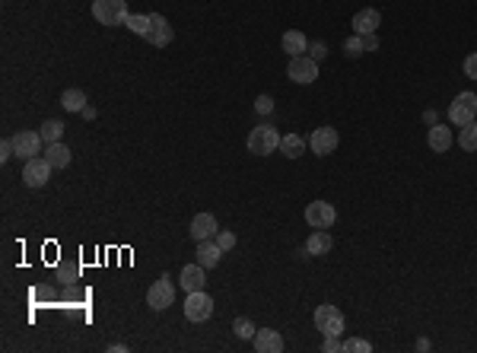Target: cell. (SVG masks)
<instances>
[{
  "label": "cell",
  "mask_w": 477,
  "mask_h": 353,
  "mask_svg": "<svg viewBox=\"0 0 477 353\" xmlns=\"http://www.w3.org/2000/svg\"><path fill=\"white\" fill-rule=\"evenodd\" d=\"M280 45H283V51H287L289 57H299V55H305V51H309V39H305L299 29H287V32H283Z\"/></svg>",
  "instance_id": "cell-18"
},
{
  "label": "cell",
  "mask_w": 477,
  "mask_h": 353,
  "mask_svg": "<svg viewBox=\"0 0 477 353\" xmlns=\"http://www.w3.org/2000/svg\"><path fill=\"white\" fill-rule=\"evenodd\" d=\"M426 143H430L433 153H446L452 147V131L446 125H430V134H426Z\"/></svg>",
  "instance_id": "cell-20"
},
{
  "label": "cell",
  "mask_w": 477,
  "mask_h": 353,
  "mask_svg": "<svg viewBox=\"0 0 477 353\" xmlns=\"http://www.w3.org/2000/svg\"><path fill=\"white\" fill-rule=\"evenodd\" d=\"M219 258H223V248L217 245V239H207V242H201L197 245V264L201 267H217L219 264Z\"/></svg>",
  "instance_id": "cell-19"
},
{
  "label": "cell",
  "mask_w": 477,
  "mask_h": 353,
  "mask_svg": "<svg viewBox=\"0 0 477 353\" xmlns=\"http://www.w3.org/2000/svg\"><path fill=\"white\" fill-rule=\"evenodd\" d=\"M344 350L347 353H372V344L360 341V338H350V341H344Z\"/></svg>",
  "instance_id": "cell-29"
},
{
  "label": "cell",
  "mask_w": 477,
  "mask_h": 353,
  "mask_svg": "<svg viewBox=\"0 0 477 353\" xmlns=\"http://www.w3.org/2000/svg\"><path fill=\"white\" fill-rule=\"evenodd\" d=\"M80 115H83V118H87V121H93V118H96V109H93V105H87V109H83V111H80Z\"/></svg>",
  "instance_id": "cell-38"
},
{
  "label": "cell",
  "mask_w": 477,
  "mask_h": 353,
  "mask_svg": "<svg viewBox=\"0 0 477 353\" xmlns=\"http://www.w3.org/2000/svg\"><path fill=\"white\" fill-rule=\"evenodd\" d=\"M42 141L45 143H57L64 137V121H57V118H48L45 125H42Z\"/></svg>",
  "instance_id": "cell-24"
},
{
  "label": "cell",
  "mask_w": 477,
  "mask_h": 353,
  "mask_svg": "<svg viewBox=\"0 0 477 353\" xmlns=\"http://www.w3.org/2000/svg\"><path fill=\"white\" fill-rule=\"evenodd\" d=\"M16 156V147H13V137H7V141L0 143V159L7 163V159H13Z\"/></svg>",
  "instance_id": "cell-33"
},
{
  "label": "cell",
  "mask_w": 477,
  "mask_h": 353,
  "mask_svg": "<svg viewBox=\"0 0 477 353\" xmlns=\"http://www.w3.org/2000/svg\"><path fill=\"white\" fill-rule=\"evenodd\" d=\"M274 150H280V134H277V127H271V125L251 127L249 153H255V156H271Z\"/></svg>",
  "instance_id": "cell-3"
},
{
  "label": "cell",
  "mask_w": 477,
  "mask_h": 353,
  "mask_svg": "<svg viewBox=\"0 0 477 353\" xmlns=\"http://www.w3.org/2000/svg\"><path fill=\"white\" fill-rule=\"evenodd\" d=\"M315 328H318L325 338H341V334L347 331L344 312H341L337 306H328V302H325V306L315 309Z\"/></svg>",
  "instance_id": "cell-2"
},
{
  "label": "cell",
  "mask_w": 477,
  "mask_h": 353,
  "mask_svg": "<svg viewBox=\"0 0 477 353\" xmlns=\"http://www.w3.org/2000/svg\"><path fill=\"white\" fill-rule=\"evenodd\" d=\"M204 271H207V267H201L195 261V264H185L181 267V290L185 293H197V290H204V283H207V277H204Z\"/></svg>",
  "instance_id": "cell-15"
},
{
  "label": "cell",
  "mask_w": 477,
  "mask_h": 353,
  "mask_svg": "<svg viewBox=\"0 0 477 353\" xmlns=\"http://www.w3.org/2000/svg\"><path fill=\"white\" fill-rule=\"evenodd\" d=\"M449 118H452V125H458V127L471 125L477 118V96L474 93H458L452 99V105H449Z\"/></svg>",
  "instance_id": "cell-5"
},
{
  "label": "cell",
  "mask_w": 477,
  "mask_h": 353,
  "mask_svg": "<svg viewBox=\"0 0 477 353\" xmlns=\"http://www.w3.org/2000/svg\"><path fill=\"white\" fill-rule=\"evenodd\" d=\"M366 48H363V35H350V39L344 42V55L347 57H360Z\"/></svg>",
  "instance_id": "cell-28"
},
{
  "label": "cell",
  "mask_w": 477,
  "mask_h": 353,
  "mask_svg": "<svg viewBox=\"0 0 477 353\" xmlns=\"http://www.w3.org/2000/svg\"><path fill=\"white\" fill-rule=\"evenodd\" d=\"M213 239H217V245H219L223 251H229V248L235 245V233H233V229H219V233L213 235Z\"/></svg>",
  "instance_id": "cell-30"
},
{
  "label": "cell",
  "mask_w": 477,
  "mask_h": 353,
  "mask_svg": "<svg viewBox=\"0 0 477 353\" xmlns=\"http://www.w3.org/2000/svg\"><path fill=\"white\" fill-rule=\"evenodd\" d=\"M61 105H64V111H83L87 109V93H83V89H64Z\"/></svg>",
  "instance_id": "cell-23"
},
{
  "label": "cell",
  "mask_w": 477,
  "mask_h": 353,
  "mask_svg": "<svg viewBox=\"0 0 477 353\" xmlns=\"http://www.w3.org/2000/svg\"><path fill=\"white\" fill-rule=\"evenodd\" d=\"M379 23H382V13L372 10V7H366V10H360V13L353 16V32H357V35H372V32L379 29Z\"/></svg>",
  "instance_id": "cell-16"
},
{
  "label": "cell",
  "mask_w": 477,
  "mask_h": 353,
  "mask_svg": "<svg viewBox=\"0 0 477 353\" xmlns=\"http://www.w3.org/2000/svg\"><path fill=\"white\" fill-rule=\"evenodd\" d=\"M45 159L51 165H55V169H67V165H71V147H67V143H45Z\"/></svg>",
  "instance_id": "cell-21"
},
{
  "label": "cell",
  "mask_w": 477,
  "mask_h": 353,
  "mask_svg": "<svg viewBox=\"0 0 477 353\" xmlns=\"http://www.w3.org/2000/svg\"><path fill=\"white\" fill-rule=\"evenodd\" d=\"M93 16L102 26H127V0H93Z\"/></svg>",
  "instance_id": "cell-1"
},
{
  "label": "cell",
  "mask_w": 477,
  "mask_h": 353,
  "mask_svg": "<svg viewBox=\"0 0 477 353\" xmlns=\"http://www.w3.org/2000/svg\"><path fill=\"white\" fill-rule=\"evenodd\" d=\"M331 233L328 229H312V233H309V239H305V255H309V258H315V255H328L331 251Z\"/></svg>",
  "instance_id": "cell-17"
},
{
  "label": "cell",
  "mask_w": 477,
  "mask_h": 353,
  "mask_svg": "<svg viewBox=\"0 0 477 353\" xmlns=\"http://www.w3.org/2000/svg\"><path fill=\"white\" fill-rule=\"evenodd\" d=\"M233 331H235V334H239L242 341H249V338H255V331H258V328H255V322H251V318H235V322H233Z\"/></svg>",
  "instance_id": "cell-27"
},
{
  "label": "cell",
  "mask_w": 477,
  "mask_h": 353,
  "mask_svg": "<svg viewBox=\"0 0 477 353\" xmlns=\"http://www.w3.org/2000/svg\"><path fill=\"white\" fill-rule=\"evenodd\" d=\"M251 341H255V350L258 353H280L283 350L280 331H274V328H258Z\"/></svg>",
  "instance_id": "cell-14"
},
{
  "label": "cell",
  "mask_w": 477,
  "mask_h": 353,
  "mask_svg": "<svg viewBox=\"0 0 477 353\" xmlns=\"http://www.w3.org/2000/svg\"><path fill=\"white\" fill-rule=\"evenodd\" d=\"M334 220H337V210L328 201H312V204L305 207V223L312 229H331Z\"/></svg>",
  "instance_id": "cell-8"
},
{
  "label": "cell",
  "mask_w": 477,
  "mask_h": 353,
  "mask_svg": "<svg viewBox=\"0 0 477 353\" xmlns=\"http://www.w3.org/2000/svg\"><path fill=\"white\" fill-rule=\"evenodd\" d=\"M363 48H366V51H379V39H376V32H372V35H363Z\"/></svg>",
  "instance_id": "cell-36"
},
{
  "label": "cell",
  "mask_w": 477,
  "mask_h": 353,
  "mask_svg": "<svg viewBox=\"0 0 477 353\" xmlns=\"http://www.w3.org/2000/svg\"><path fill=\"white\" fill-rule=\"evenodd\" d=\"M430 347H433V344H430V341H426V338H420V341H417V350H430Z\"/></svg>",
  "instance_id": "cell-39"
},
{
  "label": "cell",
  "mask_w": 477,
  "mask_h": 353,
  "mask_svg": "<svg viewBox=\"0 0 477 353\" xmlns=\"http://www.w3.org/2000/svg\"><path fill=\"white\" fill-rule=\"evenodd\" d=\"M42 134L39 131H19L13 137V147H16V156L19 159H35L42 153Z\"/></svg>",
  "instance_id": "cell-11"
},
{
  "label": "cell",
  "mask_w": 477,
  "mask_h": 353,
  "mask_svg": "<svg viewBox=\"0 0 477 353\" xmlns=\"http://www.w3.org/2000/svg\"><path fill=\"white\" fill-rule=\"evenodd\" d=\"M217 233H219V226H217V217H213V213H197L195 220H191V239H195V242H207V239H213Z\"/></svg>",
  "instance_id": "cell-13"
},
{
  "label": "cell",
  "mask_w": 477,
  "mask_h": 353,
  "mask_svg": "<svg viewBox=\"0 0 477 353\" xmlns=\"http://www.w3.org/2000/svg\"><path fill=\"white\" fill-rule=\"evenodd\" d=\"M175 302V287H172V277L163 274L153 287L147 290V306L153 309V312H163V309H169Z\"/></svg>",
  "instance_id": "cell-4"
},
{
  "label": "cell",
  "mask_w": 477,
  "mask_h": 353,
  "mask_svg": "<svg viewBox=\"0 0 477 353\" xmlns=\"http://www.w3.org/2000/svg\"><path fill=\"white\" fill-rule=\"evenodd\" d=\"M423 121H426V125H436V111H423Z\"/></svg>",
  "instance_id": "cell-37"
},
{
  "label": "cell",
  "mask_w": 477,
  "mask_h": 353,
  "mask_svg": "<svg viewBox=\"0 0 477 353\" xmlns=\"http://www.w3.org/2000/svg\"><path fill=\"white\" fill-rule=\"evenodd\" d=\"M458 147L468 150V153H477V118L471 121V125L462 127V134H458Z\"/></svg>",
  "instance_id": "cell-25"
},
{
  "label": "cell",
  "mask_w": 477,
  "mask_h": 353,
  "mask_svg": "<svg viewBox=\"0 0 477 353\" xmlns=\"http://www.w3.org/2000/svg\"><path fill=\"white\" fill-rule=\"evenodd\" d=\"M465 77L477 80V55H468V57H465Z\"/></svg>",
  "instance_id": "cell-34"
},
{
  "label": "cell",
  "mask_w": 477,
  "mask_h": 353,
  "mask_svg": "<svg viewBox=\"0 0 477 353\" xmlns=\"http://www.w3.org/2000/svg\"><path fill=\"white\" fill-rule=\"evenodd\" d=\"M127 29L134 32V35H141V39H150V16H141V13H131L127 16Z\"/></svg>",
  "instance_id": "cell-26"
},
{
  "label": "cell",
  "mask_w": 477,
  "mask_h": 353,
  "mask_svg": "<svg viewBox=\"0 0 477 353\" xmlns=\"http://www.w3.org/2000/svg\"><path fill=\"white\" fill-rule=\"evenodd\" d=\"M255 109H258V115H271V111H274V99H271V96H258V99H255Z\"/></svg>",
  "instance_id": "cell-32"
},
{
  "label": "cell",
  "mask_w": 477,
  "mask_h": 353,
  "mask_svg": "<svg viewBox=\"0 0 477 353\" xmlns=\"http://www.w3.org/2000/svg\"><path fill=\"white\" fill-rule=\"evenodd\" d=\"M210 315H213V299L204 290L188 293V299H185V318L188 322H207Z\"/></svg>",
  "instance_id": "cell-9"
},
{
  "label": "cell",
  "mask_w": 477,
  "mask_h": 353,
  "mask_svg": "<svg viewBox=\"0 0 477 353\" xmlns=\"http://www.w3.org/2000/svg\"><path fill=\"white\" fill-rule=\"evenodd\" d=\"M325 55H328V45H325V42H309V57H312V61H325Z\"/></svg>",
  "instance_id": "cell-31"
},
{
  "label": "cell",
  "mask_w": 477,
  "mask_h": 353,
  "mask_svg": "<svg viewBox=\"0 0 477 353\" xmlns=\"http://www.w3.org/2000/svg\"><path fill=\"white\" fill-rule=\"evenodd\" d=\"M303 150H305V141L299 137V134H283L280 137V153L287 159H299L303 156Z\"/></svg>",
  "instance_id": "cell-22"
},
{
  "label": "cell",
  "mask_w": 477,
  "mask_h": 353,
  "mask_svg": "<svg viewBox=\"0 0 477 353\" xmlns=\"http://www.w3.org/2000/svg\"><path fill=\"white\" fill-rule=\"evenodd\" d=\"M321 350H325V353H337V350H344V344H341V338H325Z\"/></svg>",
  "instance_id": "cell-35"
},
{
  "label": "cell",
  "mask_w": 477,
  "mask_h": 353,
  "mask_svg": "<svg viewBox=\"0 0 477 353\" xmlns=\"http://www.w3.org/2000/svg\"><path fill=\"white\" fill-rule=\"evenodd\" d=\"M150 45H156V48H165V45H172V26H169V19H165L163 13H150Z\"/></svg>",
  "instance_id": "cell-12"
},
{
  "label": "cell",
  "mask_w": 477,
  "mask_h": 353,
  "mask_svg": "<svg viewBox=\"0 0 477 353\" xmlns=\"http://www.w3.org/2000/svg\"><path fill=\"white\" fill-rule=\"evenodd\" d=\"M337 143H341V137H337L334 127H315L312 137H309V147H312V153H318V156H331L337 150Z\"/></svg>",
  "instance_id": "cell-10"
},
{
  "label": "cell",
  "mask_w": 477,
  "mask_h": 353,
  "mask_svg": "<svg viewBox=\"0 0 477 353\" xmlns=\"http://www.w3.org/2000/svg\"><path fill=\"white\" fill-rule=\"evenodd\" d=\"M287 77L293 80V83H303V87H309V83H315V77H318V61H312L309 55L289 57Z\"/></svg>",
  "instance_id": "cell-6"
},
{
  "label": "cell",
  "mask_w": 477,
  "mask_h": 353,
  "mask_svg": "<svg viewBox=\"0 0 477 353\" xmlns=\"http://www.w3.org/2000/svg\"><path fill=\"white\" fill-rule=\"evenodd\" d=\"M51 169H55V165L48 163L45 156L26 159V165H23V181L29 185V188H45L48 179H51Z\"/></svg>",
  "instance_id": "cell-7"
}]
</instances>
